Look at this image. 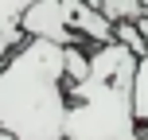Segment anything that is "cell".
Masks as SVG:
<instances>
[{
    "mask_svg": "<svg viewBox=\"0 0 148 140\" xmlns=\"http://www.w3.org/2000/svg\"><path fill=\"white\" fill-rule=\"evenodd\" d=\"M23 39H27V31H23L20 23H4V20H0V62H4L12 51H20Z\"/></svg>",
    "mask_w": 148,
    "mask_h": 140,
    "instance_id": "5",
    "label": "cell"
},
{
    "mask_svg": "<svg viewBox=\"0 0 148 140\" xmlns=\"http://www.w3.org/2000/svg\"><path fill=\"white\" fill-rule=\"evenodd\" d=\"M105 16H140V4L136 0H105Z\"/></svg>",
    "mask_w": 148,
    "mask_h": 140,
    "instance_id": "7",
    "label": "cell"
},
{
    "mask_svg": "<svg viewBox=\"0 0 148 140\" xmlns=\"http://www.w3.org/2000/svg\"><path fill=\"white\" fill-rule=\"evenodd\" d=\"M0 140H16V136H12V132H4V128H0Z\"/></svg>",
    "mask_w": 148,
    "mask_h": 140,
    "instance_id": "9",
    "label": "cell"
},
{
    "mask_svg": "<svg viewBox=\"0 0 148 140\" xmlns=\"http://www.w3.org/2000/svg\"><path fill=\"white\" fill-rule=\"evenodd\" d=\"M117 39H121V43H125V47H133V51H136V55H140V51H144V39H140V35H136V31H133V27H129V23H121V27H117Z\"/></svg>",
    "mask_w": 148,
    "mask_h": 140,
    "instance_id": "8",
    "label": "cell"
},
{
    "mask_svg": "<svg viewBox=\"0 0 148 140\" xmlns=\"http://www.w3.org/2000/svg\"><path fill=\"white\" fill-rule=\"evenodd\" d=\"M20 27L35 39H51V43H62V47H74L82 39H94V43L117 39L113 20L86 0H35L23 12Z\"/></svg>",
    "mask_w": 148,
    "mask_h": 140,
    "instance_id": "3",
    "label": "cell"
},
{
    "mask_svg": "<svg viewBox=\"0 0 148 140\" xmlns=\"http://www.w3.org/2000/svg\"><path fill=\"white\" fill-rule=\"evenodd\" d=\"M66 47L27 35L0 62V128L16 140H66Z\"/></svg>",
    "mask_w": 148,
    "mask_h": 140,
    "instance_id": "1",
    "label": "cell"
},
{
    "mask_svg": "<svg viewBox=\"0 0 148 140\" xmlns=\"http://www.w3.org/2000/svg\"><path fill=\"white\" fill-rule=\"evenodd\" d=\"M31 4H35V0H0V20L4 23H20Z\"/></svg>",
    "mask_w": 148,
    "mask_h": 140,
    "instance_id": "6",
    "label": "cell"
},
{
    "mask_svg": "<svg viewBox=\"0 0 148 140\" xmlns=\"http://www.w3.org/2000/svg\"><path fill=\"white\" fill-rule=\"evenodd\" d=\"M133 97H136V117L140 125H148V39H144V51L136 59V82H133Z\"/></svg>",
    "mask_w": 148,
    "mask_h": 140,
    "instance_id": "4",
    "label": "cell"
},
{
    "mask_svg": "<svg viewBox=\"0 0 148 140\" xmlns=\"http://www.w3.org/2000/svg\"><path fill=\"white\" fill-rule=\"evenodd\" d=\"M136 59L140 55L121 39L97 43L90 74L66 86V140H144L133 97Z\"/></svg>",
    "mask_w": 148,
    "mask_h": 140,
    "instance_id": "2",
    "label": "cell"
}]
</instances>
